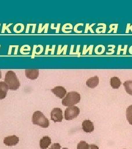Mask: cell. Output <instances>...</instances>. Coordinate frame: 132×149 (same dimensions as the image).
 Masks as SVG:
<instances>
[{"label": "cell", "mask_w": 132, "mask_h": 149, "mask_svg": "<svg viewBox=\"0 0 132 149\" xmlns=\"http://www.w3.org/2000/svg\"><path fill=\"white\" fill-rule=\"evenodd\" d=\"M5 81L8 86V89L11 90H17L21 86L16 73L13 71H8L6 72Z\"/></svg>", "instance_id": "obj_1"}, {"label": "cell", "mask_w": 132, "mask_h": 149, "mask_svg": "<svg viewBox=\"0 0 132 149\" xmlns=\"http://www.w3.org/2000/svg\"><path fill=\"white\" fill-rule=\"evenodd\" d=\"M32 122L34 125H37L44 128H48L50 122L45 115L40 111H36L33 113Z\"/></svg>", "instance_id": "obj_2"}, {"label": "cell", "mask_w": 132, "mask_h": 149, "mask_svg": "<svg viewBox=\"0 0 132 149\" xmlns=\"http://www.w3.org/2000/svg\"><path fill=\"white\" fill-rule=\"evenodd\" d=\"M80 98V95L77 92H70L63 99L62 103L64 106H73L79 103Z\"/></svg>", "instance_id": "obj_3"}, {"label": "cell", "mask_w": 132, "mask_h": 149, "mask_svg": "<svg viewBox=\"0 0 132 149\" xmlns=\"http://www.w3.org/2000/svg\"><path fill=\"white\" fill-rule=\"evenodd\" d=\"M80 113V109L78 107H68L64 112V118L67 120H70L76 118Z\"/></svg>", "instance_id": "obj_4"}, {"label": "cell", "mask_w": 132, "mask_h": 149, "mask_svg": "<svg viewBox=\"0 0 132 149\" xmlns=\"http://www.w3.org/2000/svg\"><path fill=\"white\" fill-rule=\"evenodd\" d=\"M51 119L54 122H61L63 120L62 111L59 108L53 109L51 112Z\"/></svg>", "instance_id": "obj_5"}, {"label": "cell", "mask_w": 132, "mask_h": 149, "mask_svg": "<svg viewBox=\"0 0 132 149\" xmlns=\"http://www.w3.org/2000/svg\"><path fill=\"white\" fill-rule=\"evenodd\" d=\"M19 139L18 136L16 135H11L7 137H6L4 139L3 143L6 146H15L19 143Z\"/></svg>", "instance_id": "obj_6"}, {"label": "cell", "mask_w": 132, "mask_h": 149, "mask_svg": "<svg viewBox=\"0 0 132 149\" xmlns=\"http://www.w3.org/2000/svg\"><path fill=\"white\" fill-rule=\"evenodd\" d=\"M51 92L60 99H62L66 95L67 91L62 86H57L51 90Z\"/></svg>", "instance_id": "obj_7"}, {"label": "cell", "mask_w": 132, "mask_h": 149, "mask_svg": "<svg viewBox=\"0 0 132 149\" xmlns=\"http://www.w3.org/2000/svg\"><path fill=\"white\" fill-rule=\"evenodd\" d=\"M25 74L26 77L30 80H34L37 79L39 75V71L37 69H26Z\"/></svg>", "instance_id": "obj_8"}, {"label": "cell", "mask_w": 132, "mask_h": 149, "mask_svg": "<svg viewBox=\"0 0 132 149\" xmlns=\"http://www.w3.org/2000/svg\"><path fill=\"white\" fill-rule=\"evenodd\" d=\"M82 129L86 133H91L94 130V124L90 120H85L82 123Z\"/></svg>", "instance_id": "obj_9"}, {"label": "cell", "mask_w": 132, "mask_h": 149, "mask_svg": "<svg viewBox=\"0 0 132 149\" xmlns=\"http://www.w3.org/2000/svg\"><path fill=\"white\" fill-rule=\"evenodd\" d=\"M99 84V78L98 76H95L94 77H90L86 81V84L87 86L91 88H94L97 87Z\"/></svg>", "instance_id": "obj_10"}, {"label": "cell", "mask_w": 132, "mask_h": 149, "mask_svg": "<svg viewBox=\"0 0 132 149\" xmlns=\"http://www.w3.org/2000/svg\"><path fill=\"white\" fill-rule=\"evenodd\" d=\"M8 90V86L4 81L0 82V100H3L7 96Z\"/></svg>", "instance_id": "obj_11"}, {"label": "cell", "mask_w": 132, "mask_h": 149, "mask_svg": "<svg viewBox=\"0 0 132 149\" xmlns=\"http://www.w3.org/2000/svg\"><path fill=\"white\" fill-rule=\"evenodd\" d=\"M51 144V138L48 136H44L40 140V147L41 149H46Z\"/></svg>", "instance_id": "obj_12"}, {"label": "cell", "mask_w": 132, "mask_h": 149, "mask_svg": "<svg viewBox=\"0 0 132 149\" xmlns=\"http://www.w3.org/2000/svg\"><path fill=\"white\" fill-rule=\"evenodd\" d=\"M110 85L113 89H118L121 85V81L118 77H112L110 79Z\"/></svg>", "instance_id": "obj_13"}, {"label": "cell", "mask_w": 132, "mask_h": 149, "mask_svg": "<svg viewBox=\"0 0 132 149\" xmlns=\"http://www.w3.org/2000/svg\"><path fill=\"white\" fill-rule=\"evenodd\" d=\"M127 93L132 96V80L126 81L123 84Z\"/></svg>", "instance_id": "obj_14"}, {"label": "cell", "mask_w": 132, "mask_h": 149, "mask_svg": "<svg viewBox=\"0 0 132 149\" xmlns=\"http://www.w3.org/2000/svg\"><path fill=\"white\" fill-rule=\"evenodd\" d=\"M126 117L129 123L132 125V105H131L127 108Z\"/></svg>", "instance_id": "obj_15"}, {"label": "cell", "mask_w": 132, "mask_h": 149, "mask_svg": "<svg viewBox=\"0 0 132 149\" xmlns=\"http://www.w3.org/2000/svg\"><path fill=\"white\" fill-rule=\"evenodd\" d=\"M21 23L16 24L13 28V31L16 33H18V34L21 33V32H23V31H24V26L23 24L22 26L21 27Z\"/></svg>", "instance_id": "obj_16"}, {"label": "cell", "mask_w": 132, "mask_h": 149, "mask_svg": "<svg viewBox=\"0 0 132 149\" xmlns=\"http://www.w3.org/2000/svg\"><path fill=\"white\" fill-rule=\"evenodd\" d=\"M105 50L106 48L105 46H104L103 45H99L95 48V54H96L97 55H101V54H104Z\"/></svg>", "instance_id": "obj_17"}, {"label": "cell", "mask_w": 132, "mask_h": 149, "mask_svg": "<svg viewBox=\"0 0 132 149\" xmlns=\"http://www.w3.org/2000/svg\"><path fill=\"white\" fill-rule=\"evenodd\" d=\"M77 149H90V145L84 141H82L78 144Z\"/></svg>", "instance_id": "obj_18"}, {"label": "cell", "mask_w": 132, "mask_h": 149, "mask_svg": "<svg viewBox=\"0 0 132 149\" xmlns=\"http://www.w3.org/2000/svg\"><path fill=\"white\" fill-rule=\"evenodd\" d=\"M42 23H40L39 24V29H38V31L37 33H41L44 30H45V33H47L48 32V26H49V24L48 23H46L44 27H42Z\"/></svg>", "instance_id": "obj_19"}, {"label": "cell", "mask_w": 132, "mask_h": 149, "mask_svg": "<svg viewBox=\"0 0 132 149\" xmlns=\"http://www.w3.org/2000/svg\"><path fill=\"white\" fill-rule=\"evenodd\" d=\"M86 47H87L86 45H85L84 46L82 54L83 55H85L86 54L89 52V55H91L92 54V52H93V49L94 45H90V46L88 47V48H86Z\"/></svg>", "instance_id": "obj_20"}, {"label": "cell", "mask_w": 132, "mask_h": 149, "mask_svg": "<svg viewBox=\"0 0 132 149\" xmlns=\"http://www.w3.org/2000/svg\"><path fill=\"white\" fill-rule=\"evenodd\" d=\"M61 45H59L58 46V51H57V55H60L62 53V52H64V55H66V53H67V50L68 45H65L64 47L62 48V49H61Z\"/></svg>", "instance_id": "obj_21"}, {"label": "cell", "mask_w": 132, "mask_h": 149, "mask_svg": "<svg viewBox=\"0 0 132 149\" xmlns=\"http://www.w3.org/2000/svg\"><path fill=\"white\" fill-rule=\"evenodd\" d=\"M72 29H73V26L71 25V24H70V23H67V24L66 23L63 26L62 29V31L64 33H68L67 32H66V30L70 29V31H71Z\"/></svg>", "instance_id": "obj_22"}, {"label": "cell", "mask_w": 132, "mask_h": 149, "mask_svg": "<svg viewBox=\"0 0 132 149\" xmlns=\"http://www.w3.org/2000/svg\"><path fill=\"white\" fill-rule=\"evenodd\" d=\"M127 47H128V45H124V48H123V49H122V48L121 45H120L118 46V50H117V55H120V52L122 51V52H124L123 54H124V55H126V54H127Z\"/></svg>", "instance_id": "obj_23"}, {"label": "cell", "mask_w": 132, "mask_h": 149, "mask_svg": "<svg viewBox=\"0 0 132 149\" xmlns=\"http://www.w3.org/2000/svg\"><path fill=\"white\" fill-rule=\"evenodd\" d=\"M11 25H12V23H10V24H9L8 25H7L6 23H4L3 24V26H2V32H1V33H4L5 32L6 30H7L8 33H12L10 29H9V27H10Z\"/></svg>", "instance_id": "obj_24"}, {"label": "cell", "mask_w": 132, "mask_h": 149, "mask_svg": "<svg viewBox=\"0 0 132 149\" xmlns=\"http://www.w3.org/2000/svg\"><path fill=\"white\" fill-rule=\"evenodd\" d=\"M96 24L95 23H93V24H91L90 26H89V23H86V27H85V33H87L88 32V30H90V32L91 33H93V34H94L95 33V32L93 31V30L92 29V27H93L94 25H95Z\"/></svg>", "instance_id": "obj_25"}, {"label": "cell", "mask_w": 132, "mask_h": 149, "mask_svg": "<svg viewBox=\"0 0 132 149\" xmlns=\"http://www.w3.org/2000/svg\"><path fill=\"white\" fill-rule=\"evenodd\" d=\"M118 27V24H112L110 26V30L108 32V33H111L112 31H113L114 33H117Z\"/></svg>", "instance_id": "obj_26"}, {"label": "cell", "mask_w": 132, "mask_h": 149, "mask_svg": "<svg viewBox=\"0 0 132 149\" xmlns=\"http://www.w3.org/2000/svg\"><path fill=\"white\" fill-rule=\"evenodd\" d=\"M49 45H47L46 46V53H45V54L46 55H47L48 54V51L49 52V51H51L52 52V53H51V55H53V54H54V52H55V47H56V45H54L53 46V48L51 49H50V48H49Z\"/></svg>", "instance_id": "obj_27"}, {"label": "cell", "mask_w": 132, "mask_h": 149, "mask_svg": "<svg viewBox=\"0 0 132 149\" xmlns=\"http://www.w3.org/2000/svg\"><path fill=\"white\" fill-rule=\"evenodd\" d=\"M83 25H84L83 23H78V24H77L74 26V28H73L74 32L76 33H82V31H79L78 30V27H79V26H83Z\"/></svg>", "instance_id": "obj_28"}, {"label": "cell", "mask_w": 132, "mask_h": 149, "mask_svg": "<svg viewBox=\"0 0 132 149\" xmlns=\"http://www.w3.org/2000/svg\"><path fill=\"white\" fill-rule=\"evenodd\" d=\"M54 25H55L54 23L51 24V29H53H53H56V33H59V28H60L61 24H60V23H58V24H57V26L56 27H54Z\"/></svg>", "instance_id": "obj_29"}, {"label": "cell", "mask_w": 132, "mask_h": 149, "mask_svg": "<svg viewBox=\"0 0 132 149\" xmlns=\"http://www.w3.org/2000/svg\"><path fill=\"white\" fill-rule=\"evenodd\" d=\"M61 149V145L58 143H55L53 144L51 147L49 149Z\"/></svg>", "instance_id": "obj_30"}, {"label": "cell", "mask_w": 132, "mask_h": 149, "mask_svg": "<svg viewBox=\"0 0 132 149\" xmlns=\"http://www.w3.org/2000/svg\"><path fill=\"white\" fill-rule=\"evenodd\" d=\"M103 27H98L96 28V30H100V29H102V33H105L106 32V25L104 23H102Z\"/></svg>", "instance_id": "obj_31"}, {"label": "cell", "mask_w": 132, "mask_h": 149, "mask_svg": "<svg viewBox=\"0 0 132 149\" xmlns=\"http://www.w3.org/2000/svg\"><path fill=\"white\" fill-rule=\"evenodd\" d=\"M129 30H131L132 32V25H131L130 23H128V24H127L126 33H129Z\"/></svg>", "instance_id": "obj_32"}, {"label": "cell", "mask_w": 132, "mask_h": 149, "mask_svg": "<svg viewBox=\"0 0 132 149\" xmlns=\"http://www.w3.org/2000/svg\"><path fill=\"white\" fill-rule=\"evenodd\" d=\"M90 149H99V147L95 144H90Z\"/></svg>", "instance_id": "obj_33"}, {"label": "cell", "mask_w": 132, "mask_h": 149, "mask_svg": "<svg viewBox=\"0 0 132 149\" xmlns=\"http://www.w3.org/2000/svg\"><path fill=\"white\" fill-rule=\"evenodd\" d=\"M80 45H78V46H77V52H76V53L75 54V55H78V56H80V53H79V49H80Z\"/></svg>", "instance_id": "obj_34"}, {"label": "cell", "mask_w": 132, "mask_h": 149, "mask_svg": "<svg viewBox=\"0 0 132 149\" xmlns=\"http://www.w3.org/2000/svg\"><path fill=\"white\" fill-rule=\"evenodd\" d=\"M37 47V45H34V49H33V53H32V59H33V58H34V55H35V54H36L35 50H36Z\"/></svg>", "instance_id": "obj_35"}, {"label": "cell", "mask_w": 132, "mask_h": 149, "mask_svg": "<svg viewBox=\"0 0 132 149\" xmlns=\"http://www.w3.org/2000/svg\"><path fill=\"white\" fill-rule=\"evenodd\" d=\"M129 54H132V46H131L130 48H129Z\"/></svg>", "instance_id": "obj_36"}, {"label": "cell", "mask_w": 132, "mask_h": 149, "mask_svg": "<svg viewBox=\"0 0 132 149\" xmlns=\"http://www.w3.org/2000/svg\"><path fill=\"white\" fill-rule=\"evenodd\" d=\"M1 77H2V74H1V71L0 70V79H1Z\"/></svg>", "instance_id": "obj_37"}, {"label": "cell", "mask_w": 132, "mask_h": 149, "mask_svg": "<svg viewBox=\"0 0 132 149\" xmlns=\"http://www.w3.org/2000/svg\"><path fill=\"white\" fill-rule=\"evenodd\" d=\"M68 149V148H63V149Z\"/></svg>", "instance_id": "obj_38"}, {"label": "cell", "mask_w": 132, "mask_h": 149, "mask_svg": "<svg viewBox=\"0 0 132 149\" xmlns=\"http://www.w3.org/2000/svg\"><path fill=\"white\" fill-rule=\"evenodd\" d=\"M0 48H1V45H0Z\"/></svg>", "instance_id": "obj_39"}, {"label": "cell", "mask_w": 132, "mask_h": 149, "mask_svg": "<svg viewBox=\"0 0 132 149\" xmlns=\"http://www.w3.org/2000/svg\"><path fill=\"white\" fill-rule=\"evenodd\" d=\"M0 26H1V24H0Z\"/></svg>", "instance_id": "obj_40"}, {"label": "cell", "mask_w": 132, "mask_h": 149, "mask_svg": "<svg viewBox=\"0 0 132 149\" xmlns=\"http://www.w3.org/2000/svg\"></svg>", "instance_id": "obj_41"}]
</instances>
